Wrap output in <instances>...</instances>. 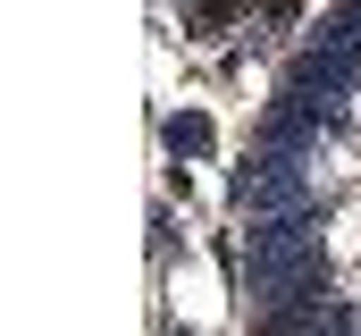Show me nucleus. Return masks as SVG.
<instances>
[{"instance_id":"1","label":"nucleus","mask_w":361,"mask_h":336,"mask_svg":"<svg viewBox=\"0 0 361 336\" xmlns=\"http://www.w3.org/2000/svg\"><path fill=\"white\" fill-rule=\"evenodd\" d=\"M227 17H235V0H193V8H185V25H193L185 42H219V25H227Z\"/></svg>"},{"instance_id":"2","label":"nucleus","mask_w":361,"mask_h":336,"mask_svg":"<svg viewBox=\"0 0 361 336\" xmlns=\"http://www.w3.org/2000/svg\"><path fill=\"white\" fill-rule=\"evenodd\" d=\"M169 152H185V160H193V152H210V118H193V109L169 118Z\"/></svg>"}]
</instances>
